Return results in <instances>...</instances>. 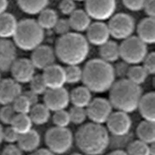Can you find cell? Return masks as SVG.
Segmentation results:
<instances>
[{
	"label": "cell",
	"mask_w": 155,
	"mask_h": 155,
	"mask_svg": "<svg viewBox=\"0 0 155 155\" xmlns=\"http://www.w3.org/2000/svg\"><path fill=\"white\" fill-rule=\"evenodd\" d=\"M12 106L17 114H28L32 107L28 99L23 94L15 100Z\"/></svg>",
	"instance_id": "cell-35"
},
{
	"label": "cell",
	"mask_w": 155,
	"mask_h": 155,
	"mask_svg": "<svg viewBox=\"0 0 155 155\" xmlns=\"http://www.w3.org/2000/svg\"><path fill=\"white\" fill-rule=\"evenodd\" d=\"M27 99H28V101L30 102V103H31V106H33L36 104L38 103V95H37V94L35 93L34 92H32L31 91H28L26 92H24L23 93H22Z\"/></svg>",
	"instance_id": "cell-47"
},
{
	"label": "cell",
	"mask_w": 155,
	"mask_h": 155,
	"mask_svg": "<svg viewBox=\"0 0 155 155\" xmlns=\"http://www.w3.org/2000/svg\"><path fill=\"white\" fill-rule=\"evenodd\" d=\"M17 143L23 152L31 153L40 146L41 137L37 131L32 129L25 134L20 135Z\"/></svg>",
	"instance_id": "cell-22"
},
{
	"label": "cell",
	"mask_w": 155,
	"mask_h": 155,
	"mask_svg": "<svg viewBox=\"0 0 155 155\" xmlns=\"http://www.w3.org/2000/svg\"><path fill=\"white\" fill-rule=\"evenodd\" d=\"M59 8L63 14L70 16L77 9L76 1L74 0H61L59 5Z\"/></svg>",
	"instance_id": "cell-39"
},
{
	"label": "cell",
	"mask_w": 155,
	"mask_h": 155,
	"mask_svg": "<svg viewBox=\"0 0 155 155\" xmlns=\"http://www.w3.org/2000/svg\"><path fill=\"white\" fill-rule=\"evenodd\" d=\"M18 22L14 15L5 12L0 15V39H9L14 37Z\"/></svg>",
	"instance_id": "cell-23"
},
{
	"label": "cell",
	"mask_w": 155,
	"mask_h": 155,
	"mask_svg": "<svg viewBox=\"0 0 155 155\" xmlns=\"http://www.w3.org/2000/svg\"><path fill=\"white\" fill-rule=\"evenodd\" d=\"M4 128L0 124V143H1L4 141Z\"/></svg>",
	"instance_id": "cell-51"
},
{
	"label": "cell",
	"mask_w": 155,
	"mask_h": 155,
	"mask_svg": "<svg viewBox=\"0 0 155 155\" xmlns=\"http://www.w3.org/2000/svg\"><path fill=\"white\" fill-rule=\"evenodd\" d=\"M16 46L9 39H0V71L8 72L17 59Z\"/></svg>",
	"instance_id": "cell-18"
},
{
	"label": "cell",
	"mask_w": 155,
	"mask_h": 155,
	"mask_svg": "<svg viewBox=\"0 0 155 155\" xmlns=\"http://www.w3.org/2000/svg\"><path fill=\"white\" fill-rule=\"evenodd\" d=\"M48 149L55 155H62L72 147L74 138L71 130L67 127H52L45 135Z\"/></svg>",
	"instance_id": "cell-6"
},
{
	"label": "cell",
	"mask_w": 155,
	"mask_h": 155,
	"mask_svg": "<svg viewBox=\"0 0 155 155\" xmlns=\"http://www.w3.org/2000/svg\"><path fill=\"white\" fill-rule=\"evenodd\" d=\"M85 11L97 21L109 19L115 14L116 0H85Z\"/></svg>",
	"instance_id": "cell-9"
},
{
	"label": "cell",
	"mask_w": 155,
	"mask_h": 155,
	"mask_svg": "<svg viewBox=\"0 0 155 155\" xmlns=\"http://www.w3.org/2000/svg\"><path fill=\"white\" fill-rule=\"evenodd\" d=\"M116 78L113 65L101 58L90 60L83 69L82 82L91 92L101 93L109 91Z\"/></svg>",
	"instance_id": "cell-3"
},
{
	"label": "cell",
	"mask_w": 155,
	"mask_h": 155,
	"mask_svg": "<svg viewBox=\"0 0 155 155\" xmlns=\"http://www.w3.org/2000/svg\"><path fill=\"white\" fill-rule=\"evenodd\" d=\"M1 81V71H0V81Z\"/></svg>",
	"instance_id": "cell-55"
},
{
	"label": "cell",
	"mask_w": 155,
	"mask_h": 155,
	"mask_svg": "<svg viewBox=\"0 0 155 155\" xmlns=\"http://www.w3.org/2000/svg\"><path fill=\"white\" fill-rule=\"evenodd\" d=\"M70 102V93L64 87L48 89L44 94V104L51 112L65 110Z\"/></svg>",
	"instance_id": "cell-12"
},
{
	"label": "cell",
	"mask_w": 155,
	"mask_h": 155,
	"mask_svg": "<svg viewBox=\"0 0 155 155\" xmlns=\"http://www.w3.org/2000/svg\"><path fill=\"white\" fill-rule=\"evenodd\" d=\"M2 155H23V151L18 145L9 143L4 148Z\"/></svg>",
	"instance_id": "cell-45"
},
{
	"label": "cell",
	"mask_w": 155,
	"mask_h": 155,
	"mask_svg": "<svg viewBox=\"0 0 155 155\" xmlns=\"http://www.w3.org/2000/svg\"><path fill=\"white\" fill-rule=\"evenodd\" d=\"M59 19L56 11L51 8H45L38 14L37 22L44 30H50L55 27Z\"/></svg>",
	"instance_id": "cell-29"
},
{
	"label": "cell",
	"mask_w": 155,
	"mask_h": 155,
	"mask_svg": "<svg viewBox=\"0 0 155 155\" xmlns=\"http://www.w3.org/2000/svg\"><path fill=\"white\" fill-rule=\"evenodd\" d=\"M13 38L16 47L26 51H33L41 45L44 39V30L37 21L25 19L18 22Z\"/></svg>",
	"instance_id": "cell-5"
},
{
	"label": "cell",
	"mask_w": 155,
	"mask_h": 155,
	"mask_svg": "<svg viewBox=\"0 0 155 155\" xmlns=\"http://www.w3.org/2000/svg\"><path fill=\"white\" fill-rule=\"evenodd\" d=\"M85 108L88 118L92 122L99 124L106 123L113 113V107L109 100L102 98L92 99Z\"/></svg>",
	"instance_id": "cell-10"
},
{
	"label": "cell",
	"mask_w": 155,
	"mask_h": 155,
	"mask_svg": "<svg viewBox=\"0 0 155 155\" xmlns=\"http://www.w3.org/2000/svg\"><path fill=\"white\" fill-rule=\"evenodd\" d=\"M29 155H56L51 152L48 149H37L35 152L30 153Z\"/></svg>",
	"instance_id": "cell-48"
},
{
	"label": "cell",
	"mask_w": 155,
	"mask_h": 155,
	"mask_svg": "<svg viewBox=\"0 0 155 155\" xmlns=\"http://www.w3.org/2000/svg\"><path fill=\"white\" fill-rule=\"evenodd\" d=\"M143 9H144L148 17L155 18V0H147Z\"/></svg>",
	"instance_id": "cell-46"
},
{
	"label": "cell",
	"mask_w": 155,
	"mask_h": 155,
	"mask_svg": "<svg viewBox=\"0 0 155 155\" xmlns=\"http://www.w3.org/2000/svg\"><path fill=\"white\" fill-rule=\"evenodd\" d=\"M8 7V0H0V15L6 12Z\"/></svg>",
	"instance_id": "cell-49"
},
{
	"label": "cell",
	"mask_w": 155,
	"mask_h": 155,
	"mask_svg": "<svg viewBox=\"0 0 155 155\" xmlns=\"http://www.w3.org/2000/svg\"><path fill=\"white\" fill-rule=\"evenodd\" d=\"M42 75L48 89L63 88L66 84L64 68L56 64L43 70Z\"/></svg>",
	"instance_id": "cell-17"
},
{
	"label": "cell",
	"mask_w": 155,
	"mask_h": 155,
	"mask_svg": "<svg viewBox=\"0 0 155 155\" xmlns=\"http://www.w3.org/2000/svg\"><path fill=\"white\" fill-rule=\"evenodd\" d=\"M120 58L130 65L142 63L148 54L147 44L137 36H131L120 44Z\"/></svg>",
	"instance_id": "cell-7"
},
{
	"label": "cell",
	"mask_w": 155,
	"mask_h": 155,
	"mask_svg": "<svg viewBox=\"0 0 155 155\" xmlns=\"http://www.w3.org/2000/svg\"><path fill=\"white\" fill-rule=\"evenodd\" d=\"M71 122L75 125H80L84 122L88 118L85 108L73 106L68 112Z\"/></svg>",
	"instance_id": "cell-34"
},
{
	"label": "cell",
	"mask_w": 155,
	"mask_h": 155,
	"mask_svg": "<svg viewBox=\"0 0 155 155\" xmlns=\"http://www.w3.org/2000/svg\"><path fill=\"white\" fill-rule=\"evenodd\" d=\"M92 92L86 86L75 88L70 93V100L73 106L86 108L92 100Z\"/></svg>",
	"instance_id": "cell-24"
},
{
	"label": "cell",
	"mask_w": 155,
	"mask_h": 155,
	"mask_svg": "<svg viewBox=\"0 0 155 155\" xmlns=\"http://www.w3.org/2000/svg\"><path fill=\"white\" fill-rule=\"evenodd\" d=\"M148 75V72L142 65H134L130 67L127 78L135 84L141 86L146 81Z\"/></svg>",
	"instance_id": "cell-31"
},
{
	"label": "cell",
	"mask_w": 155,
	"mask_h": 155,
	"mask_svg": "<svg viewBox=\"0 0 155 155\" xmlns=\"http://www.w3.org/2000/svg\"><path fill=\"white\" fill-rule=\"evenodd\" d=\"M107 155H128V154L126 151L121 149H117L110 152Z\"/></svg>",
	"instance_id": "cell-50"
},
{
	"label": "cell",
	"mask_w": 155,
	"mask_h": 155,
	"mask_svg": "<svg viewBox=\"0 0 155 155\" xmlns=\"http://www.w3.org/2000/svg\"><path fill=\"white\" fill-rule=\"evenodd\" d=\"M137 109L144 120L155 122V92L142 95Z\"/></svg>",
	"instance_id": "cell-20"
},
{
	"label": "cell",
	"mask_w": 155,
	"mask_h": 155,
	"mask_svg": "<svg viewBox=\"0 0 155 155\" xmlns=\"http://www.w3.org/2000/svg\"><path fill=\"white\" fill-rule=\"evenodd\" d=\"M52 121L58 127H67L71 123V119L69 112L66 110H62L54 112L52 117Z\"/></svg>",
	"instance_id": "cell-37"
},
{
	"label": "cell",
	"mask_w": 155,
	"mask_h": 155,
	"mask_svg": "<svg viewBox=\"0 0 155 155\" xmlns=\"http://www.w3.org/2000/svg\"><path fill=\"white\" fill-rule=\"evenodd\" d=\"M49 0H18V5L23 12L28 15L39 14L47 8Z\"/></svg>",
	"instance_id": "cell-27"
},
{
	"label": "cell",
	"mask_w": 155,
	"mask_h": 155,
	"mask_svg": "<svg viewBox=\"0 0 155 155\" xmlns=\"http://www.w3.org/2000/svg\"><path fill=\"white\" fill-rule=\"evenodd\" d=\"M137 37L146 44L155 42V18L147 17L142 19L137 26Z\"/></svg>",
	"instance_id": "cell-19"
},
{
	"label": "cell",
	"mask_w": 155,
	"mask_h": 155,
	"mask_svg": "<svg viewBox=\"0 0 155 155\" xmlns=\"http://www.w3.org/2000/svg\"><path fill=\"white\" fill-rule=\"evenodd\" d=\"M110 36L117 40H125L133 36L135 29L134 18L126 13L114 14L107 24Z\"/></svg>",
	"instance_id": "cell-8"
},
{
	"label": "cell",
	"mask_w": 155,
	"mask_h": 155,
	"mask_svg": "<svg viewBox=\"0 0 155 155\" xmlns=\"http://www.w3.org/2000/svg\"><path fill=\"white\" fill-rule=\"evenodd\" d=\"M75 140L78 149L86 155H101L109 147V131L102 124L90 122L78 129Z\"/></svg>",
	"instance_id": "cell-1"
},
{
	"label": "cell",
	"mask_w": 155,
	"mask_h": 155,
	"mask_svg": "<svg viewBox=\"0 0 155 155\" xmlns=\"http://www.w3.org/2000/svg\"><path fill=\"white\" fill-rule=\"evenodd\" d=\"M53 29L57 35L62 36L71 32V25L68 19H59Z\"/></svg>",
	"instance_id": "cell-40"
},
{
	"label": "cell",
	"mask_w": 155,
	"mask_h": 155,
	"mask_svg": "<svg viewBox=\"0 0 155 155\" xmlns=\"http://www.w3.org/2000/svg\"><path fill=\"white\" fill-rule=\"evenodd\" d=\"M136 133L139 140L149 145L155 143V122L145 120L142 121L138 124Z\"/></svg>",
	"instance_id": "cell-26"
},
{
	"label": "cell",
	"mask_w": 155,
	"mask_h": 155,
	"mask_svg": "<svg viewBox=\"0 0 155 155\" xmlns=\"http://www.w3.org/2000/svg\"><path fill=\"white\" fill-rule=\"evenodd\" d=\"M35 68L30 59H16L10 71L15 81L21 84L29 83L35 75Z\"/></svg>",
	"instance_id": "cell-13"
},
{
	"label": "cell",
	"mask_w": 155,
	"mask_h": 155,
	"mask_svg": "<svg viewBox=\"0 0 155 155\" xmlns=\"http://www.w3.org/2000/svg\"><path fill=\"white\" fill-rule=\"evenodd\" d=\"M55 50L47 45H40L32 51L30 60L37 69L44 70L55 64L56 60Z\"/></svg>",
	"instance_id": "cell-14"
},
{
	"label": "cell",
	"mask_w": 155,
	"mask_h": 155,
	"mask_svg": "<svg viewBox=\"0 0 155 155\" xmlns=\"http://www.w3.org/2000/svg\"><path fill=\"white\" fill-rule=\"evenodd\" d=\"M64 68L66 82L69 84H76L82 81L83 69L79 65H67Z\"/></svg>",
	"instance_id": "cell-32"
},
{
	"label": "cell",
	"mask_w": 155,
	"mask_h": 155,
	"mask_svg": "<svg viewBox=\"0 0 155 155\" xmlns=\"http://www.w3.org/2000/svg\"><path fill=\"white\" fill-rule=\"evenodd\" d=\"M130 67V65L123 61L116 64V65L113 67L116 77H119L120 79L127 78V74Z\"/></svg>",
	"instance_id": "cell-42"
},
{
	"label": "cell",
	"mask_w": 155,
	"mask_h": 155,
	"mask_svg": "<svg viewBox=\"0 0 155 155\" xmlns=\"http://www.w3.org/2000/svg\"><path fill=\"white\" fill-rule=\"evenodd\" d=\"M71 29L81 33L86 32L91 23V18L85 10L76 9L69 16L68 19Z\"/></svg>",
	"instance_id": "cell-21"
},
{
	"label": "cell",
	"mask_w": 155,
	"mask_h": 155,
	"mask_svg": "<svg viewBox=\"0 0 155 155\" xmlns=\"http://www.w3.org/2000/svg\"><path fill=\"white\" fill-rule=\"evenodd\" d=\"M99 54L102 60L110 64L114 63L120 58V45L109 40L99 47Z\"/></svg>",
	"instance_id": "cell-25"
},
{
	"label": "cell",
	"mask_w": 155,
	"mask_h": 155,
	"mask_svg": "<svg viewBox=\"0 0 155 155\" xmlns=\"http://www.w3.org/2000/svg\"><path fill=\"white\" fill-rule=\"evenodd\" d=\"M81 155V154H80V153H73V154H72V155Z\"/></svg>",
	"instance_id": "cell-53"
},
{
	"label": "cell",
	"mask_w": 155,
	"mask_h": 155,
	"mask_svg": "<svg viewBox=\"0 0 155 155\" xmlns=\"http://www.w3.org/2000/svg\"><path fill=\"white\" fill-rule=\"evenodd\" d=\"M142 63H143L142 66L148 72L149 75H154L155 73V52L148 53Z\"/></svg>",
	"instance_id": "cell-41"
},
{
	"label": "cell",
	"mask_w": 155,
	"mask_h": 155,
	"mask_svg": "<svg viewBox=\"0 0 155 155\" xmlns=\"http://www.w3.org/2000/svg\"><path fill=\"white\" fill-rule=\"evenodd\" d=\"M28 115L33 124L40 126L49 121L51 111L44 103H37L32 106Z\"/></svg>",
	"instance_id": "cell-28"
},
{
	"label": "cell",
	"mask_w": 155,
	"mask_h": 155,
	"mask_svg": "<svg viewBox=\"0 0 155 155\" xmlns=\"http://www.w3.org/2000/svg\"><path fill=\"white\" fill-rule=\"evenodd\" d=\"M22 94L21 84L12 78H7L0 81V104H12L15 100Z\"/></svg>",
	"instance_id": "cell-16"
},
{
	"label": "cell",
	"mask_w": 155,
	"mask_h": 155,
	"mask_svg": "<svg viewBox=\"0 0 155 155\" xmlns=\"http://www.w3.org/2000/svg\"><path fill=\"white\" fill-rule=\"evenodd\" d=\"M20 135L14 129L9 126L4 130V141L9 143H15L17 142Z\"/></svg>",
	"instance_id": "cell-43"
},
{
	"label": "cell",
	"mask_w": 155,
	"mask_h": 155,
	"mask_svg": "<svg viewBox=\"0 0 155 155\" xmlns=\"http://www.w3.org/2000/svg\"><path fill=\"white\" fill-rule=\"evenodd\" d=\"M33 124L28 114H16L11 126L19 135H22L32 129Z\"/></svg>",
	"instance_id": "cell-30"
},
{
	"label": "cell",
	"mask_w": 155,
	"mask_h": 155,
	"mask_svg": "<svg viewBox=\"0 0 155 155\" xmlns=\"http://www.w3.org/2000/svg\"><path fill=\"white\" fill-rule=\"evenodd\" d=\"M128 155H150L149 145L139 140L131 142L127 146Z\"/></svg>",
	"instance_id": "cell-33"
},
{
	"label": "cell",
	"mask_w": 155,
	"mask_h": 155,
	"mask_svg": "<svg viewBox=\"0 0 155 155\" xmlns=\"http://www.w3.org/2000/svg\"><path fill=\"white\" fill-rule=\"evenodd\" d=\"M16 114L12 105H4L0 109V121L5 125L11 126Z\"/></svg>",
	"instance_id": "cell-38"
},
{
	"label": "cell",
	"mask_w": 155,
	"mask_h": 155,
	"mask_svg": "<svg viewBox=\"0 0 155 155\" xmlns=\"http://www.w3.org/2000/svg\"><path fill=\"white\" fill-rule=\"evenodd\" d=\"M86 32L88 43L99 47L108 42L111 36L107 24L102 21L91 23Z\"/></svg>",
	"instance_id": "cell-15"
},
{
	"label": "cell",
	"mask_w": 155,
	"mask_h": 155,
	"mask_svg": "<svg viewBox=\"0 0 155 155\" xmlns=\"http://www.w3.org/2000/svg\"><path fill=\"white\" fill-rule=\"evenodd\" d=\"M74 1H78V2H80V1H85V0H74Z\"/></svg>",
	"instance_id": "cell-54"
},
{
	"label": "cell",
	"mask_w": 155,
	"mask_h": 155,
	"mask_svg": "<svg viewBox=\"0 0 155 155\" xmlns=\"http://www.w3.org/2000/svg\"><path fill=\"white\" fill-rule=\"evenodd\" d=\"M147 0H122L124 5L131 11H139L143 9Z\"/></svg>",
	"instance_id": "cell-44"
},
{
	"label": "cell",
	"mask_w": 155,
	"mask_h": 155,
	"mask_svg": "<svg viewBox=\"0 0 155 155\" xmlns=\"http://www.w3.org/2000/svg\"><path fill=\"white\" fill-rule=\"evenodd\" d=\"M30 91L37 95H44L47 91L48 88L45 83L42 74L35 75L29 82Z\"/></svg>",
	"instance_id": "cell-36"
},
{
	"label": "cell",
	"mask_w": 155,
	"mask_h": 155,
	"mask_svg": "<svg viewBox=\"0 0 155 155\" xmlns=\"http://www.w3.org/2000/svg\"><path fill=\"white\" fill-rule=\"evenodd\" d=\"M106 123L107 131L116 137L125 136L132 127V120L128 114L117 110L111 114Z\"/></svg>",
	"instance_id": "cell-11"
},
{
	"label": "cell",
	"mask_w": 155,
	"mask_h": 155,
	"mask_svg": "<svg viewBox=\"0 0 155 155\" xmlns=\"http://www.w3.org/2000/svg\"><path fill=\"white\" fill-rule=\"evenodd\" d=\"M141 86L127 78L115 81L109 90V102L117 111L132 113L138 108L142 96Z\"/></svg>",
	"instance_id": "cell-4"
},
{
	"label": "cell",
	"mask_w": 155,
	"mask_h": 155,
	"mask_svg": "<svg viewBox=\"0 0 155 155\" xmlns=\"http://www.w3.org/2000/svg\"><path fill=\"white\" fill-rule=\"evenodd\" d=\"M149 150H150V155H155V143L149 145Z\"/></svg>",
	"instance_id": "cell-52"
},
{
	"label": "cell",
	"mask_w": 155,
	"mask_h": 155,
	"mask_svg": "<svg viewBox=\"0 0 155 155\" xmlns=\"http://www.w3.org/2000/svg\"><path fill=\"white\" fill-rule=\"evenodd\" d=\"M90 43L81 33L70 32L57 40L55 52L57 58L67 65L83 63L90 52Z\"/></svg>",
	"instance_id": "cell-2"
}]
</instances>
